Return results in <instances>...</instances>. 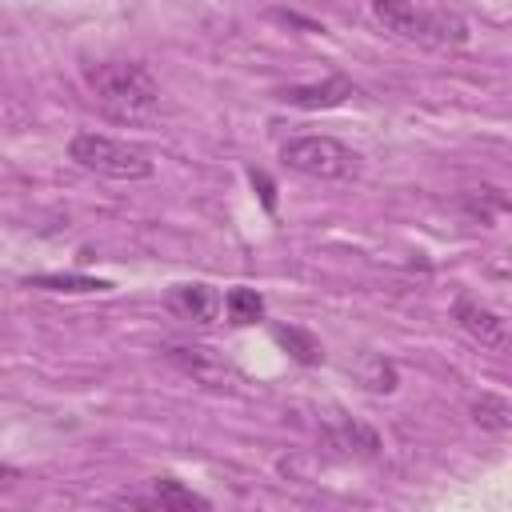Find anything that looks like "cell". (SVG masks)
Instances as JSON below:
<instances>
[{
  "label": "cell",
  "mask_w": 512,
  "mask_h": 512,
  "mask_svg": "<svg viewBox=\"0 0 512 512\" xmlns=\"http://www.w3.org/2000/svg\"><path fill=\"white\" fill-rule=\"evenodd\" d=\"M88 84L96 104L120 124H144L160 108V84L136 60H104L88 68Z\"/></svg>",
  "instance_id": "1"
},
{
  "label": "cell",
  "mask_w": 512,
  "mask_h": 512,
  "mask_svg": "<svg viewBox=\"0 0 512 512\" xmlns=\"http://www.w3.org/2000/svg\"><path fill=\"white\" fill-rule=\"evenodd\" d=\"M372 20L396 36L424 48H456L468 40V24L456 12H420L408 0H372Z\"/></svg>",
  "instance_id": "2"
},
{
  "label": "cell",
  "mask_w": 512,
  "mask_h": 512,
  "mask_svg": "<svg viewBox=\"0 0 512 512\" xmlns=\"http://www.w3.org/2000/svg\"><path fill=\"white\" fill-rule=\"evenodd\" d=\"M68 156L80 168L100 172V176H112V180H148L152 176V160L140 148H132L124 140H112V136H100V132L72 136Z\"/></svg>",
  "instance_id": "3"
},
{
  "label": "cell",
  "mask_w": 512,
  "mask_h": 512,
  "mask_svg": "<svg viewBox=\"0 0 512 512\" xmlns=\"http://www.w3.org/2000/svg\"><path fill=\"white\" fill-rule=\"evenodd\" d=\"M280 160L292 172H304L316 180H352L360 172V156L332 136H296L280 148Z\"/></svg>",
  "instance_id": "4"
},
{
  "label": "cell",
  "mask_w": 512,
  "mask_h": 512,
  "mask_svg": "<svg viewBox=\"0 0 512 512\" xmlns=\"http://www.w3.org/2000/svg\"><path fill=\"white\" fill-rule=\"evenodd\" d=\"M452 316H456V324H460L476 344H484V348H504V344H508V320H504L500 312H492L488 304H480V300H472V296H460L456 308H452Z\"/></svg>",
  "instance_id": "5"
},
{
  "label": "cell",
  "mask_w": 512,
  "mask_h": 512,
  "mask_svg": "<svg viewBox=\"0 0 512 512\" xmlns=\"http://www.w3.org/2000/svg\"><path fill=\"white\" fill-rule=\"evenodd\" d=\"M116 504H128V508H160V512H164V508H172V512H184V508H212L200 492L184 488V484L172 480V476H156L148 492H124V496H116Z\"/></svg>",
  "instance_id": "6"
},
{
  "label": "cell",
  "mask_w": 512,
  "mask_h": 512,
  "mask_svg": "<svg viewBox=\"0 0 512 512\" xmlns=\"http://www.w3.org/2000/svg\"><path fill=\"white\" fill-rule=\"evenodd\" d=\"M348 96H356V88H352L348 76H328V80H320V84H296V88H284V92H280L284 104L308 108V112H316V108H336V104H344Z\"/></svg>",
  "instance_id": "7"
},
{
  "label": "cell",
  "mask_w": 512,
  "mask_h": 512,
  "mask_svg": "<svg viewBox=\"0 0 512 512\" xmlns=\"http://www.w3.org/2000/svg\"><path fill=\"white\" fill-rule=\"evenodd\" d=\"M168 308L184 320H196V324H208L220 308V296L208 288V284H176L168 292Z\"/></svg>",
  "instance_id": "8"
},
{
  "label": "cell",
  "mask_w": 512,
  "mask_h": 512,
  "mask_svg": "<svg viewBox=\"0 0 512 512\" xmlns=\"http://www.w3.org/2000/svg\"><path fill=\"white\" fill-rule=\"evenodd\" d=\"M324 436H328V444L340 448V452H356V456H376V452H380V436H376L368 424L348 420V416H336V420L324 428Z\"/></svg>",
  "instance_id": "9"
},
{
  "label": "cell",
  "mask_w": 512,
  "mask_h": 512,
  "mask_svg": "<svg viewBox=\"0 0 512 512\" xmlns=\"http://www.w3.org/2000/svg\"><path fill=\"white\" fill-rule=\"evenodd\" d=\"M172 360L184 372H192L200 384H212V388H224V380L232 376V368L212 348H172Z\"/></svg>",
  "instance_id": "10"
},
{
  "label": "cell",
  "mask_w": 512,
  "mask_h": 512,
  "mask_svg": "<svg viewBox=\"0 0 512 512\" xmlns=\"http://www.w3.org/2000/svg\"><path fill=\"white\" fill-rule=\"evenodd\" d=\"M472 420H476L480 428H488V432H508V428H512V404H508V396H500V392H480V396L472 400Z\"/></svg>",
  "instance_id": "11"
},
{
  "label": "cell",
  "mask_w": 512,
  "mask_h": 512,
  "mask_svg": "<svg viewBox=\"0 0 512 512\" xmlns=\"http://www.w3.org/2000/svg\"><path fill=\"white\" fill-rule=\"evenodd\" d=\"M28 288H44V292H104L112 288L108 280H92V276H76V272H44V276H28Z\"/></svg>",
  "instance_id": "12"
},
{
  "label": "cell",
  "mask_w": 512,
  "mask_h": 512,
  "mask_svg": "<svg viewBox=\"0 0 512 512\" xmlns=\"http://www.w3.org/2000/svg\"><path fill=\"white\" fill-rule=\"evenodd\" d=\"M272 336H276V344L292 356V360H300V364H320L324 360V352H320V344L304 332V328H292V324H276L272 328Z\"/></svg>",
  "instance_id": "13"
},
{
  "label": "cell",
  "mask_w": 512,
  "mask_h": 512,
  "mask_svg": "<svg viewBox=\"0 0 512 512\" xmlns=\"http://www.w3.org/2000/svg\"><path fill=\"white\" fill-rule=\"evenodd\" d=\"M224 308H228V320L232 324H256L264 316V296L256 288H232L224 296Z\"/></svg>",
  "instance_id": "14"
},
{
  "label": "cell",
  "mask_w": 512,
  "mask_h": 512,
  "mask_svg": "<svg viewBox=\"0 0 512 512\" xmlns=\"http://www.w3.org/2000/svg\"><path fill=\"white\" fill-rule=\"evenodd\" d=\"M464 212H468L472 220L488 224L496 212H504V196H500L496 188H480V192H468V196H464Z\"/></svg>",
  "instance_id": "15"
},
{
  "label": "cell",
  "mask_w": 512,
  "mask_h": 512,
  "mask_svg": "<svg viewBox=\"0 0 512 512\" xmlns=\"http://www.w3.org/2000/svg\"><path fill=\"white\" fill-rule=\"evenodd\" d=\"M248 176H252V188H260V200H264V208H272V204H276V188H272V180H268L264 172H256V168H252Z\"/></svg>",
  "instance_id": "16"
},
{
  "label": "cell",
  "mask_w": 512,
  "mask_h": 512,
  "mask_svg": "<svg viewBox=\"0 0 512 512\" xmlns=\"http://www.w3.org/2000/svg\"><path fill=\"white\" fill-rule=\"evenodd\" d=\"M16 480H20V468H12V464L0 460V488H12Z\"/></svg>",
  "instance_id": "17"
}]
</instances>
